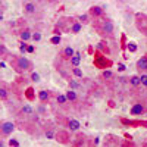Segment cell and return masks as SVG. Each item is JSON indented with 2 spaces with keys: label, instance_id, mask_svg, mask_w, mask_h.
<instances>
[{
  "label": "cell",
  "instance_id": "obj_1",
  "mask_svg": "<svg viewBox=\"0 0 147 147\" xmlns=\"http://www.w3.org/2000/svg\"><path fill=\"white\" fill-rule=\"evenodd\" d=\"M97 31H99V34H102L103 37H113V32H115V25L113 22L110 19H102L100 24H97Z\"/></svg>",
  "mask_w": 147,
  "mask_h": 147
},
{
  "label": "cell",
  "instance_id": "obj_2",
  "mask_svg": "<svg viewBox=\"0 0 147 147\" xmlns=\"http://www.w3.org/2000/svg\"><path fill=\"white\" fill-rule=\"evenodd\" d=\"M13 69H15L18 74H24L25 71H30V69H31V62H30L25 56H18V57H15V60H13Z\"/></svg>",
  "mask_w": 147,
  "mask_h": 147
},
{
  "label": "cell",
  "instance_id": "obj_3",
  "mask_svg": "<svg viewBox=\"0 0 147 147\" xmlns=\"http://www.w3.org/2000/svg\"><path fill=\"white\" fill-rule=\"evenodd\" d=\"M112 65H113L112 60L107 59L106 56H103L100 53V50L94 55V66L96 68H99V69H107V68H110Z\"/></svg>",
  "mask_w": 147,
  "mask_h": 147
},
{
  "label": "cell",
  "instance_id": "obj_4",
  "mask_svg": "<svg viewBox=\"0 0 147 147\" xmlns=\"http://www.w3.org/2000/svg\"><path fill=\"white\" fill-rule=\"evenodd\" d=\"M136 27L138 31L147 35V15L146 13H136Z\"/></svg>",
  "mask_w": 147,
  "mask_h": 147
},
{
  "label": "cell",
  "instance_id": "obj_5",
  "mask_svg": "<svg viewBox=\"0 0 147 147\" xmlns=\"http://www.w3.org/2000/svg\"><path fill=\"white\" fill-rule=\"evenodd\" d=\"M13 131H15V124L13 122H10V121L2 122V125H0V134H2V137L10 136Z\"/></svg>",
  "mask_w": 147,
  "mask_h": 147
},
{
  "label": "cell",
  "instance_id": "obj_6",
  "mask_svg": "<svg viewBox=\"0 0 147 147\" xmlns=\"http://www.w3.org/2000/svg\"><path fill=\"white\" fill-rule=\"evenodd\" d=\"M146 105H143V103H134L132 105V107H131V110H129V115H132V116H138V115H144L146 113Z\"/></svg>",
  "mask_w": 147,
  "mask_h": 147
},
{
  "label": "cell",
  "instance_id": "obj_7",
  "mask_svg": "<svg viewBox=\"0 0 147 147\" xmlns=\"http://www.w3.org/2000/svg\"><path fill=\"white\" fill-rule=\"evenodd\" d=\"M56 140L59 141V143H62V144H69L71 143V137H69V132L68 131H59L57 134H56Z\"/></svg>",
  "mask_w": 147,
  "mask_h": 147
},
{
  "label": "cell",
  "instance_id": "obj_8",
  "mask_svg": "<svg viewBox=\"0 0 147 147\" xmlns=\"http://www.w3.org/2000/svg\"><path fill=\"white\" fill-rule=\"evenodd\" d=\"M121 122L124 125H128V127H147V122H143V121H134V119H125V118H122Z\"/></svg>",
  "mask_w": 147,
  "mask_h": 147
},
{
  "label": "cell",
  "instance_id": "obj_9",
  "mask_svg": "<svg viewBox=\"0 0 147 147\" xmlns=\"http://www.w3.org/2000/svg\"><path fill=\"white\" fill-rule=\"evenodd\" d=\"M103 13H105V10H103L102 6H91V7L88 9V15H90L91 18H102Z\"/></svg>",
  "mask_w": 147,
  "mask_h": 147
},
{
  "label": "cell",
  "instance_id": "obj_10",
  "mask_svg": "<svg viewBox=\"0 0 147 147\" xmlns=\"http://www.w3.org/2000/svg\"><path fill=\"white\" fill-rule=\"evenodd\" d=\"M75 55V50L71 47V46H68V47H65L63 50H62V53H60V57H62L63 60H71V57Z\"/></svg>",
  "mask_w": 147,
  "mask_h": 147
},
{
  "label": "cell",
  "instance_id": "obj_11",
  "mask_svg": "<svg viewBox=\"0 0 147 147\" xmlns=\"http://www.w3.org/2000/svg\"><path fill=\"white\" fill-rule=\"evenodd\" d=\"M81 28H82V24H81L80 21H72V22H71V27H69V32L78 34V32L81 31Z\"/></svg>",
  "mask_w": 147,
  "mask_h": 147
},
{
  "label": "cell",
  "instance_id": "obj_12",
  "mask_svg": "<svg viewBox=\"0 0 147 147\" xmlns=\"http://www.w3.org/2000/svg\"><path fill=\"white\" fill-rule=\"evenodd\" d=\"M137 69L138 71H147V55L141 56L137 60Z\"/></svg>",
  "mask_w": 147,
  "mask_h": 147
},
{
  "label": "cell",
  "instance_id": "obj_13",
  "mask_svg": "<svg viewBox=\"0 0 147 147\" xmlns=\"http://www.w3.org/2000/svg\"><path fill=\"white\" fill-rule=\"evenodd\" d=\"M38 100L43 102V103H47L50 100V91L49 90H40L38 91Z\"/></svg>",
  "mask_w": 147,
  "mask_h": 147
},
{
  "label": "cell",
  "instance_id": "obj_14",
  "mask_svg": "<svg viewBox=\"0 0 147 147\" xmlns=\"http://www.w3.org/2000/svg\"><path fill=\"white\" fill-rule=\"evenodd\" d=\"M97 50H100L103 55H110V49H109V46L105 40H102L99 44H97Z\"/></svg>",
  "mask_w": 147,
  "mask_h": 147
},
{
  "label": "cell",
  "instance_id": "obj_15",
  "mask_svg": "<svg viewBox=\"0 0 147 147\" xmlns=\"http://www.w3.org/2000/svg\"><path fill=\"white\" fill-rule=\"evenodd\" d=\"M19 37H21L22 41H28V40L32 38V32H31L28 28H25V30H22V31L19 32Z\"/></svg>",
  "mask_w": 147,
  "mask_h": 147
},
{
  "label": "cell",
  "instance_id": "obj_16",
  "mask_svg": "<svg viewBox=\"0 0 147 147\" xmlns=\"http://www.w3.org/2000/svg\"><path fill=\"white\" fill-rule=\"evenodd\" d=\"M80 127H81L80 121H77V119H69V121H68V128H69L71 131H78Z\"/></svg>",
  "mask_w": 147,
  "mask_h": 147
},
{
  "label": "cell",
  "instance_id": "obj_17",
  "mask_svg": "<svg viewBox=\"0 0 147 147\" xmlns=\"http://www.w3.org/2000/svg\"><path fill=\"white\" fill-rule=\"evenodd\" d=\"M66 97H68L69 102H77L78 100V94H77V91L74 90V88H69L66 91Z\"/></svg>",
  "mask_w": 147,
  "mask_h": 147
},
{
  "label": "cell",
  "instance_id": "obj_18",
  "mask_svg": "<svg viewBox=\"0 0 147 147\" xmlns=\"http://www.w3.org/2000/svg\"><path fill=\"white\" fill-rule=\"evenodd\" d=\"M69 62H71V65H72L74 68H75V66H78V65L81 63V55H80V53H75V55H74V56L71 57V60H69Z\"/></svg>",
  "mask_w": 147,
  "mask_h": 147
},
{
  "label": "cell",
  "instance_id": "obj_19",
  "mask_svg": "<svg viewBox=\"0 0 147 147\" xmlns=\"http://www.w3.org/2000/svg\"><path fill=\"white\" fill-rule=\"evenodd\" d=\"M129 84L134 85V87H138L141 84V78L138 75H132V77H129Z\"/></svg>",
  "mask_w": 147,
  "mask_h": 147
},
{
  "label": "cell",
  "instance_id": "obj_20",
  "mask_svg": "<svg viewBox=\"0 0 147 147\" xmlns=\"http://www.w3.org/2000/svg\"><path fill=\"white\" fill-rule=\"evenodd\" d=\"M24 10H25L27 13H34V12H35V5L31 3V2H28V3L24 5Z\"/></svg>",
  "mask_w": 147,
  "mask_h": 147
},
{
  "label": "cell",
  "instance_id": "obj_21",
  "mask_svg": "<svg viewBox=\"0 0 147 147\" xmlns=\"http://www.w3.org/2000/svg\"><path fill=\"white\" fill-rule=\"evenodd\" d=\"M7 96H9L7 88L5 87V85H2V87H0V99H2V102H6L7 100Z\"/></svg>",
  "mask_w": 147,
  "mask_h": 147
},
{
  "label": "cell",
  "instance_id": "obj_22",
  "mask_svg": "<svg viewBox=\"0 0 147 147\" xmlns=\"http://www.w3.org/2000/svg\"><path fill=\"white\" fill-rule=\"evenodd\" d=\"M56 102H57L60 106L66 105V102H68V97H66V94H59V96L56 97Z\"/></svg>",
  "mask_w": 147,
  "mask_h": 147
},
{
  "label": "cell",
  "instance_id": "obj_23",
  "mask_svg": "<svg viewBox=\"0 0 147 147\" xmlns=\"http://www.w3.org/2000/svg\"><path fill=\"white\" fill-rule=\"evenodd\" d=\"M21 110H22L24 115H32V113H34V109H32L30 105H24Z\"/></svg>",
  "mask_w": 147,
  "mask_h": 147
},
{
  "label": "cell",
  "instance_id": "obj_24",
  "mask_svg": "<svg viewBox=\"0 0 147 147\" xmlns=\"http://www.w3.org/2000/svg\"><path fill=\"white\" fill-rule=\"evenodd\" d=\"M25 97H27L28 100H31V102L34 100V97H35V96H34V88H32V87L27 88V91H25Z\"/></svg>",
  "mask_w": 147,
  "mask_h": 147
},
{
  "label": "cell",
  "instance_id": "obj_25",
  "mask_svg": "<svg viewBox=\"0 0 147 147\" xmlns=\"http://www.w3.org/2000/svg\"><path fill=\"white\" fill-rule=\"evenodd\" d=\"M102 75H103L105 80H110V78L113 77V74H112V71H109V69H103V74H102Z\"/></svg>",
  "mask_w": 147,
  "mask_h": 147
},
{
  "label": "cell",
  "instance_id": "obj_26",
  "mask_svg": "<svg viewBox=\"0 0 147 147\" xmlns=\"http://www.w3.org/2000/svg\"><path fill=\"white\" fill-rule=\"evenodd\" d=\"M78 19H80V22L82 24V25H85V24L90 22V15H81Z\"/></svg>",
  "mask_w": 147,
  "mask_h": 147
},
{
  "label": "cell",
  "instance_id": "obj_27",
  "mask_svg": "<svg viewBox=\"0 0 147 147\" xmlns=\"http://www.w3.org/2000/svg\"><path fill=\"white\" fill-rule=\"evenodd\" d=\"M128 50H129L131 53L137 52V44L134 43V41H129V43H128Z\"/></svg>",
  "mask_w": 147,
  "mask_h": 147
},
{
  "label": "cell",
  "instance_id": "obj_28",
  "mask_svg": "<svg viewBox=\"0 0 147 147\" xmlns=\"http://www.w3.org/2000/svg\"><path fill=\"white\" fill-rule=\"evenodd\" d=\"M27 49H28V44H27V41H22V40H21V44H19V50H21L22 53H25V52H27Z\"/></svg>",
  "mask_w": 147,
  "mask_h": 147
},
{
  "label": "cell",
  "instance_id": "obj_29",
  "mask_svg": "<svg viewBox=\"0 0 147 147\" xmlns=\"http://www.w3.org/2000/svg\"><path fill=\"white\" fill-rule=\"evenodd\" d=\"M84 144V136H78L77 140L74 141V146H82Z\"/></svg>",
  "mask_w": 147,
  "mask_h": 147
},
{
  "label": "cell",
  "instance_id": "obj_30",
  "mask_svg": "<svg viewBox=\"0 0 147 147\" xmlns=\"http://www.w3.org/2000/svg\"><path fill=\"white\" fill-rule=\"evenodd\" d=\"M72 72H74V75H75V77H78V78H81V77H82V71H81L78 66H75V68H74V69H72Z\"/></svg>",
  "mask_w": 147,
  "mask_h": 147
},
{
  "label": "cell",
  "instance_id": "obj_31",
  "mask_svg": "<svg viewBox=\"0 0 147 147\" xmlns=\"http://www.w3.org/2000/svg\"><path fill=\"white\" fill-rule=\"evenodd\" d=\"M50 43H52V44H56V46H57V44H60V34H59V35H55V37H52Z\"/></svg>",
  "mask_w": 147,
  "mask_h": 147
},
{
  "label": "cell",
  "instance_id": "obj_32",
  "mask_svg": "<svg viewBox=\"0 0 147 147\" xmlns=\"http://www.w3.org/2000/svg\"><path fill=\"white\" fill-rule=\"evenodd\" d=\"M32 40H34V41H40V40H41V32H38V31L32 32Z\"/></svg>",
  "mask_w": 147,
  "mask_h": 147
},
{
  "label": "cell",
  "instance_id": "obj_33",
  "mask_svg": "<svg viewBox=\"0 0 147 147\" xmlns=\"http://www.w3.org/2000/svg\"><path fill=\"white\" fill-rule=\"evenodd\" d=\"M69 88H74V90H77V88H80V84H78L77 81L71 80V81H69Z\"/></svg>",
  "mask_w": 147,
  "mask_h": 147
},
{
  "label": "cell",
  "instance_id": "obj_34",
  "mask_svg": "<svg viewBox=\"0 0 147 147\" xmlns=\"http://www.w3.org/2000/svg\"><path fill=\"white\" fill-rule=\"evenodd\" d=\"M46 137H47L49 140H53V138H56V136H55V132H53L52 129H47V131H46Z\"/></svg>",
  "mask_w": 147,
  "mask_h": 147
},
{
  "label": "cell",
  "instance_id": "obj_35",
  "mask_svg": "<svg viewBox=\"0 0 147 147\" xmlns=\"http://www.w3.org/2000/svg\"><path fill=\"white\" fill-rule=\"evenodd\" d=\"M31 81H34V82H38V81H40V74L32 72V74H31Z\"/></svg>",
  "mask_w": 147,
  "mask_h": 147
},
{
  "label": "cell",
  "instance_id": "obj_36",
  "mask_svg": "<svg viewBox=\"0 0 147 147\" xmlns=\"http://www.w3.org/2000/svg\"><path fill=\"white\" fill-rule=\"evenodd\" d=\"M9 146H10V147H12V146H13V147H18V146H21V144H19V141H18V140L10 138V140H9Z\"/></svg>",
  "mask_w": 147,
  "mask_h": 147
},
{
  "label": "cell",
  "instance_id": "obj_37",
  "mask_svg": "<svg viewBox=\"0 0 147 147\" xmlns=\"http://www.w3.org/2000/svg\"><path fill=\"white\" fill-rule=\"evenodd\" d=\"M140 78H141V85L147 87V74H143V75H141Z\"/></svg>",
  "mask_w": 147,
  "mask_h": 147
},
{
  "label": "cell",
  "instance_id": "obj_38",
  "mask_svg": "<svg viewBox=\"0 0 147 147\" xmlns=\"http://www.w3.org/2000/svg\"><path fill=\"white\" fill-rule=\"evenodd\" d=\"M118 71H121V72H122V71H125V65L119 63V65H118Z\"/></svg>",
  "mask_w": 147,
  "mask_h": 147
},
{
  "label": "cell",
  "instance_id": "obj_39",
  "mask_svg": "<svg viewBox=\"0 0 147 147\" xmlns=\"http://www.w3.org/2000/svg\"><path fill=\"white\" fill-rule=\"evenodd\" d=\"M27 52H28V53H34V46H28Z\"/></svg>",
  "mask_w": 147,
  "mask_h": 147
},
{
  "label": "cell",
  "instance_id": "obj_40",
  "mask_svg": "<svg viewBox=\"0 0 147 147\" xmlns=\"http://www.w3.org/2000/svg\"><path fill=\"white\" fill-rule=\"evenodd\" d=\"M0 68H6V63H5V60H2V62H0Z\"/></svg>",
  "mask_w": 147,
  "mask_h": 147
},
{
  "label": "cell",
  "instance_id": "obj_41",
  "mask_svg": "<svg viewBox=\"0 0 147 147\" xmlns=\"http://www.w3.org/2000/svg\"><path fill=\"white\" fill-rule=\"evenodd\" d=\"M146 107H147V100H146Z\"/></svg>",
  "mask_w": 147,
  "mask_h": 147
}]
</instances>
